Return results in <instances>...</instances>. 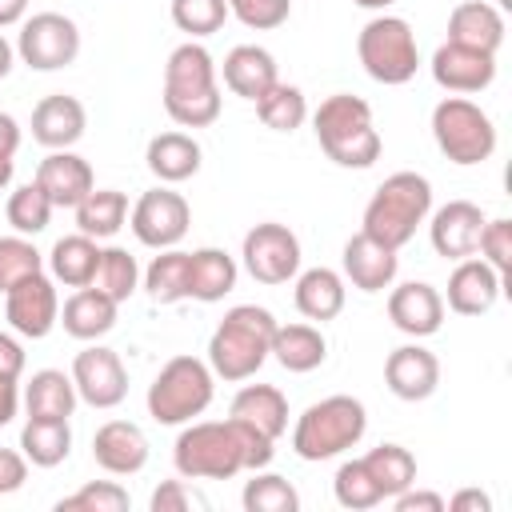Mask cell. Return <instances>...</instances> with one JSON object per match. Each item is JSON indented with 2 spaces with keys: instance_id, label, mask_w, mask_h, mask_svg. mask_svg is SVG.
<instances>
[{
  "instance_id": "74e56055",
  "label": "cell",
  "mask_w": 512,
  "mask_h": 512,
  "mask_svg": "<svg viewBox=\"0 0 512 512\" xmlns=\"http://www.w3.org/2000/svg\"><path fill=\"white\" fill-rule=\"evenodd\" d=\"M144 288H148V296H152L156 304H176V300H184V296H188V252H176V248L160 252V256L148 264V272H144Z\"/></svg>"
},
{
  "instance_id": "484cf974",
  "label": "cell",
  "mask_w": 512,
  "mask_h": 512,
  "mask_svg": "<svg viewBox=\"0 0 512 512\" xmlns=\"http://www.w3.org/2000/svg\"><path fill=\"white\" fill-rule=\"evenodd\" d=\"M60 324L68 336L76 340H96L104 332H112L116 324V300L104 296L100 288H76L68 300H64V312H60Z\"/></svg>"
},
{
  "instance_id": "680465c9",
  "label": "cell",
  "mask_w": 512,
  "mask_h": 512,
  "mask_svg": "<svg viewBox=\"0 0 512 512\" xmlns=\"http://www.w3.org/2000/svg\"><path fill=\"white\" fill-rule=\"evenodd\" d=\"M8 180H12V156L0 152V188H8Z\"/></svg>"
},
{
  "instance_id": "cb8c5ba5",
  "label": "cell",
  "mask_w": 512,
  "mask_h": 512,
  "mask_svg": "<svg viewBox=\"0 0 512 512\" xmlns=\"http://www.w3.org/2000/svg\"><path fill=\"white\" fill-rule=\"evenodd\" d=\"M276 80V60L260 44H236L224 56V84L244 100H260Z\"/></svg>"
},
{
  "instance_id": "db71d44e",
  "label": "cell",
  "mask_w": 512,
  "mask_h": 512,
  "mask_svg": "<svg viewBox=\"0 0 512 512\" xmlns=\"http://www.w3.org/2000/svg\"><path fill=\"white\" fill-rule=\"evenodd\" d=\"M16 148H20V124L8 112H0V152L4 156H16Z\"/></svg>"
},
{
  "instance_id": "603a6c76",
  "label": "cell",
  "mask_w": 512,
  "mask_h": 512,
  "mask_svg": "<svg viewBox=\"0 0 512 512\" xmlns=\"http://www.w3.org/2000/svg\"><path fill=\"white\" fill-rule=\"evenodd\" d=\"M344 276L360 288V292H380L396 280V248L372 240L368 232H356L344 244Z\"/></svg>"
},
{
  "instance_id": "ba28073f",
  "label": "cell",
  "mask_w": 512,
  "mask_h": 512,
  "mask_svg": "<svg viewBox=\"0 0 512 512\" xmlns=\"http://www.w3.org/2000/svg\"><path fill=\"white\" fill-rule=\"evenodd\" d=\"M432 136L452 164H484L496 152V128L488 112L464 96H448L432 108Z\"/></svg>"
},
{
  "instance_id": "8992f818",
  "label": "cell",
  "mask_w": 512,
  "mask_h": 512,
  "mask_svg": "<svg viewBox=\"0 0 512 512\" xmlns=\"http://www.w3.org/2000/svg\"><path fill=\"white\" fill-rule=\"evenodd\" d=\"M176 472L188 480H232L236 472H244V440L236 432L232 420H204V424H188L176 436L172 448Z\"/></svg>"
},
{
  "instance_id": "2e32d148",
  "label": "cell",
  "mask_w": 512,
  "mask_h": 512,
  "mask_svg": "<svg viewBox=\"0 0 512 512\" xmlns=\"http://www.w3.org/2000/svg\"><path fill=\"white\" fill-rule=\"evenodd\" d=\"M92 460L112 476H132L148 464V436L132 420H108L92 436Z\"/></svg>"
},
{
  "instance_id": "c3c4849f",
  "label": "cell",
  "mask_w": 512,
  "mask_h": 512,
  "mask_svg": "<svg viewBox=\"0 0 512 512\" xmlns=\"http://www.w3.org/2000/svg\"><path fill=\"white\" fill-rule=\"evenodd\" d=\"M192 504H200V500L184 488V480H164L152 492V512H188Z\"/></svg>"
},
{
  "instance_id": "4fadbf2b",
  "label": "cell",
  "mask_w": 512,
  "mask_h": 512,
  "mask_svg": "<svg viewBox=\"0 0 512 512\" xmlns=\"http://www.w3.org/2000/svg\"><path fill=\"white\" fill-rule=\"evenodd\" d=\"M72 384H76V396L92 408H116L128 392V372L120 364V356L112 348H84L76 352L72 360Z\"/></svg>"
},
{
  "instance_id": "5bb4252c",
  "label": "cell",
  "mask_w": 512,
  "mask_h": 512,
  "mask_svg": "<svg viewBox=\"0 0 512 512\" xmlns=\"http://www.w3.org/2000/svg\"><path fill=\"white\" fill-rule=\"evenodd\" d=\"M4 296H8V300H4L8 324H12L20 336H28V340H44V336L52 332V324L60 320V300H56V288H52V280H48L44 272L20 280V284L8 288Z\"/></svg>"
},
{
  "instance_id": "9f6ffc18",
  "label": "cell",
  "mask_w": 512,
  "mask_h": 512,
  "mask_svg": "<svg viewBox=\"0 0 512 512\" xmlns=\"http://www.w3.org/2000/svg\"><path fill=\"white\" fill-rule=\"evenodd\" d=\"M24 12H28V0H0V28L24 20Z\"/></svg>"
},
{
  "instance_id": "f6af8a7d",
  "label": "cell",
  "mask_w": 512,
  "mask_h": 512,
  "mask_svg": "<svg viewBox=\"0 0 512 512\" xmlns=\"http://www.w3.org/2000/svg\"><path fill=\"white\" fill-rule=\"evenodd\" d=\"M124 508H128V492L112 480H92L56 504V512H124Z\"/></svg>"
},
{
  "instance_id": "9a60e30c",
  "label": "cell",
  "mask_w": 512,
  "mask_h": 512,
  "mask_svg": "<svg viewBox=\"0 0 512 512\" xmlns=\"http://www.w3.org/2000/svg\"><path fill=\"white\" fill-rule=\"evenodd\" d=\"M432 80L448 92H480L496 80V56L448 40L432 52Z\"/></svg>"
},
{
  "instance_id": "ac0fdd59",
  "label": "cell",
  "mask_w": 512,
  "mask_h": 512,
  "mask_svg": "<svg viewBox=\"0 0 512 512\" xmlns=\"http://www.w3.org/2000/svg\"><path fill=\"white\" fill-rule=\"evenodd\" d=\"M384 380H388V392L400 400H428L440 384V360L420 344H404L388 352Z\"/></svg>"
},
{
  "instance_id": "8fae6325",
  "label": "cell",
  "mask_w": 512,
  "mask_h": 512,
  "mask_svg": "<svg viewBox=\"0 0 512 512\" xmlns=\"http://www.w3.org/2000/svg\"><path fill=\"white\" fill-rule=\"evenodd\" d=\"M244 268L260 284H288L300 268V240L284 224H256L244 236Z\"/></svg>"
},
{
  "instance_id": "d6a6232c",
  "label": "cell",
  "mask_w": 512,
  "mask_h": 512,
  "mask_svg": "<svg viewBox=\"0 0 512 512\" xmlns=\"http://www.w3.org/2000/svg\"><path fill=\"white\" fill-rule=\"evenodd\" d=\"M296 308L308 320H332L344 308V280L332 268H308L296 280Z\"/></svg>"
},
{
  "instance_id": "5b68a950",
  "label": "cell",
  "mask_w": 512,
  "mask_h": 512,
  "mask_svg": "<svg viewBox=\"0 0 512 512\" xmlns=\"http://www.w3.org/2000/svg\"><path fill=\"white\" fill-rule=\"evenodd\" d=\"M364 428H368V412L356 396H328L304 408L292 432V448L300 460H332L352 444H360Z\"/></svg>"
},
{
  "instance_id": "3957f363",
  "label": "cell",
  "mask_w": 512,
  "mask_h": 512,
  "mask_svg": "<svg viewBox=\"0 0 512 512\" xmlns=\"http://www.w3.org/2000/svg\"><path fill=\"white\" fill-rule=\"evenodd\" d=\"M316 140L340 168H368L380 160V132L372 128V108L360 96L336 92L312 116Z\"/></svg>"
},
{
  "instance_id": "4316f807",
  "label": "cell",
  "mask_w": 512,
  "mask_h": 512,
  "mask_svg": "<svg viewBox=\"0 0 512 512\" xmlns=\"http://www.w3.org/2000/svg\"><path fill=\"white\" fill-rule=\"evenodd\" d=\"M144 160H148V172L156 180L180 184V180L200 172V144L192 136H184V132H160V136L148 140Z\"/></svg>"
},
{
  "instance_id": "f35d334b",
  "label": "cell",
  "mask_w": 512,
  "mask_h": 512,
  "mask_svg": "<svg viewBox=\"0 0 512 512\" xmlns=\"http://www.w3.org/2000/svg\"><path fill=\"white\" fill-rule=\"evenodd\" d=\"M136 280H140V268H136V256L132 252H124V248H100L92 288H100L104 296H112L120 304V300H128L136 292Z\"/></svg>"
},
{
  "instance_id": "e0dca14e",
  "label": "cell",
  "mask_w": 512,
  "mask_h": 512,
  "mask_svg": "<svg viewBox=\"0 0 512 512\" xmlns=\"http://www.w3.org/2000/svg\"><path fill=\"white\" fill-rule=\"evenodd\" d=\"M36 184L44 188V196L52 200V208H76V204L96 188L88 160L76 156V152H68V148H56L52 156L40 160Z\"/></svg>"
},
{
  "instance_id": "83f0119b",
  "label": "cell",
  "mask_w": 512,
  "mask_h": 512,
  "mask_svg": "<svg viewBox=\"0 0 512 512\" xmlns=\"http://www.w3.org/2000/svg\"><path fill=\"white\" fill-rule=\"evenodd\" d=\"M236 288V260L224 248H196L188 252V296L216 304Z\"/></svg>"
},
{
  "instance_id": "6f0895ef",
  "label": "cell",
  "mask_w": 512,
  "mask_h": 512,
  "mask_svg": "<svg viewBox=\"0 0 512 512\" xmlns=\"http://www.w3.org/2000/svg\"><path fill=\"white\" fill-rule=\"evenodd\" d=\"M8 72H12V44L0 36V80H4Z\"/></svg>"
},
{
  "instance_id": "ee69618b",
  "label": "cell",
  "mask_w": 512,
  "mask_h": 512,
  "mask_svg": "<svg viewBox=\"0 0 512 512\" xmlns=\"http://www.w3.org/2000/svg\"><path fill=\"white\" fill-rule=\"evenodd\" d=\"M244 508L248 512H296L300 496L284 476H256L244 484Z\"/></svg>"
},
{
  "instance_id": "277c9868",
  "label": "cell",
  "mask_w": 512,
  "mask_h": 512,
  "mask_svg": "<svg viewBox=\"0 0 512 512\" xmlns=\"http://www.w3.org/2000/svg\"><path fill=\"white\" fill-rule=\"evenodd\" d=\"M428 208H432V184L420 172H396L368 200L360 232H368L372 240H380L388 248H404L416 236V228L424 224Z\"/></svg>"
},
{
  "instance_id": "d4e9b609",
  "label": "cell",
  "mask_w": 512,
  "mask_h": 512,
  "mask_svg": "<svg viewBox=\"0 0 512 512\" xmlns=\"http://www.w3.org/2000/svg\"><path fill=\"white\" fill-rule=\"evenodd\" d=\"M448 40L496 56V48L504 44V16L492 4H484V0L456 4L452 16H448Z\"/></svg>"
},
{
  "instance_id": "6da1fadb",
  "label": "cell",
  "mask_w": 512,
  "mask_h": 512,
  "mask_svg": "<svg viewBox=\"0 0 512 512\" xmlns=\"http://www.w3.org/2000/svg\"><path fill=\"white\" fill-rule=\"evenodd\" d=\"M164 112L180 128H208L220 116L216 64L204 44H180L164 64Z\"/></svg>"
},
{
  "instance_id": "f546056e",
  "label": "cell",
  "mask_w": 512,
  "mask_h": 512,
  "mask_svg": "<svg viewBox=\"0 0 512 512\" xmlns=\"http://www.w3.org/2000/svg\"><path fill=\"white\" fill-rule=\"evenodd\" d=\"M268 356H276L280 368H288V372H312L324 364L328 344L312 324H276Z\"/></svg>"
},
{
  "instance_id": "b9f144b4",
  "label": "cell",
  "mask_w": 512,
  "mask_h": 512,
  "mask_svg": "<svg viewBox=\"0 0 512 512\" xmlns=\"http://www.w3.org/2000/svg\"><path fill=\"white\" fill-rule=\"evenodd\" d=\"M332 488H336V500H340L344 508H352V512H360V508H376V504L384 500L380 488H376V480L368 476L364 460H348V464H340Z\"/></svg>"
},
{
  "instance_id": "7a4b0ae2",
  "label": "cell",
  "mask_w": 512,
  "mask_h": 512,
  "mask_svg": "<svg viewBox=\"0 0 512 512\" xmlns=\"http://www.w3.org/2000/svg\"><path fill=\"white\" fill-rule=\"evenodd\" d=\"M272 332H276V320L268 308L236 304L232 312H224V320L208 340V368L224 380L256 376L272 352Z\"/></svg>"
},
{
  "instance_id": "681fc988",
  "label": "cell",
  "mask_w": 512,
  "mask_h": 512,
  "mask_svg": "<svg viewBox=\"0 0 512 512\" xmlns=\"http://www.w3.org/2000/svg\"><path fill=\"white\" fill-rule=\"evenodd\" d=\"M24 480H28V460L12 448H0V496L16 492Z\"/></svg>"
},
{
  "instance_id": "4dcf8cb0",
  "label": "cell",
  "mask_w": 512,
  "mask_h": 512,
  "mask_svg": "<svg viewBox=\"0 0 512 512\" xmlns=\"http://www.w3.org/2000/svg\"><path fill=\"white\" fill-rule=\"evenodd\" d=\"M24 404H28V416H40V420H68L72 408H76V384L72 376L56 372V368H44L28 380V392H24Z\"/></svg>"
},
{
  "instance_id": "ffe728a7",
  "label": "cell",
  "mask_w": 512,
  "mask_h": 512,
  "mask_svg": "<svg viewBox=\"0 0 512 512\" xmlns=\"http://www.w3.org/2000/svg\"><path fill=\"white\" fill-rule=\"evenodd\" d=\"M504 288V276L488 264V260H460L448 276V308L460 312V316H480L496 304Z\"/></svg>"
},
{
  "instance_id": "d6986e66",
  "label": "cell",
  "mask_w": 512,
  "mask_h": 512,
  "mask_svg": "<svg viewBox=\"0 0 512 512\" xmlns=\"http://www.w3.org/2000/svg\"><path fill=\"white\" fill-rule=\"evenodd\" d=\"M432 248L444 260H464L476 252L480 228H484V212L472 200H448L436 216H432Z\"/></svg>"
},
{
  "instance_id": "11a10c76",
  "label": "cell",
  "mask_w": 512,
  "mask_h": 512,
  "mask_svg": "<svg viewBox=\"0 0 512 512\" xmlns=\"http://www.w3.org/2000/svg\"><path fill=\"white\" fill-rule=\"evenodd\" d=\"M16 404H20V396H16V380H4V376H0V428L16 416Z\"/></svg>"
},
{
  "instance_id": "8d00e7d4",
  "label": "cell",
  "mask_w": 512,
  "mask_h": 512,
  "mask_svg": "<svg viewBox=\"0 0 512 512\" xmlns=\"http://www.w3.org/2000/svg\"><path fill=\"white\" fill-rule=\"evenodd\" d=\"M256 116L264 120V128L272 132H296L308 116V104H304V92L296 84H272L260 100H256Z\"/></svg>"
},
{
  "instance_id": "816d5d0a",
  "label": "cell",
  "mask_w": 512,
  "mask_h": 512,
  "mask_svg": "<svg viewBox=\"0 0 512 512\" xmlns=\"http://www.w3.org/2000/svg\"><path fill=\"white\" fill-rule=\"evenodd\" d=\"M20 372H24V348L8 332H0V376L4 380H16Z\"/></svg>"
},
{
  "instance_id": "f1b7e54d",
  "label": "cell",
  "mask_w": 512,
  "mask_h": 512,
  "mask_svg": "<svg viewBox=\"0 0 512 512\" xmlns=\"http://www.w3.org/2000/svg\"><path fill=\"white\" fill-rule=\"evenodd\" d=\"M232 420H244V424H252L256 432H264V436L276 440V436L288 428V400H284V392L272 388V384H248V388H240L236 400H232Z\"/></svg>"
},
{
  "instance_id": "d590c367",
  "label": "cell",
  "mask_w": 512,
  "mask_h": 512,
  "mask_svg": "<svg viewBox=\"0 0 512 512\" xmlns=\"http://www.w3.org/2000/svg\"><path fill=\"white\" fill-rule=\"evenodd\" d=\"M364 468H368V476L376 480V488H380L384 500H388V496H400L404 488L416 484V456H412L408 448H400V444H380V448H372V452L364 456Z\"/></svg>"
},
{
  "instance_id": "1f68e13d",
  "label": "cell",
  "mask_w": 512,
  "mask_h": 512,
  "mask_svg": "<svg viewBox=\"0 0 512 512\" xmlns=\"http://www.w3.org/2000/svg\"><path fill=\"white\" fill-rule=\"evenodd\" d=\"M96 260H100V248H96V240L84 236V232L56 240V244H52V256H48L52 276H56L60 284H68V288H88L92 276H96Z\"/></svg>"
},
{
  "instance_id": "836d02e7",
  "label": "cell",
  "mask_w": 512,
  "mask_h": 512,
  "mask_svg": "<svg viewBox=\"0 0 512 512\" xmlns=\"http://www.w3.org/2000/svg\"><path fill=\"white\" fill-rule=\"evenodd\" d=\"M20 448H24V460H32L36 468H56L72 452V428H68V420L28 416V424L20 432Z\"/></svg>"
},
{
  "instance_id": "e575fe53",
  "label": "cell",
  "mask_w": 512,
  "mask_h": 512,
  "mask_svg": "<svg viewBox=\"0 0 512 512\" xmlns=\"http://www.w3.org/2000/svg\"><path fill=\"white\" fill-rule=\"evenodd\" d=\"M124 216H128V200L124 192L116 188H92L80 204H76V224L84 236L92 240H104V236H116L124 228Z\"/></svg>"
},
{
  "instance_id": "91938a15",
  "label": "cell",
  "mask_w": 512,
  "mask_h": 512,
  "mask_svg": "<svg viewBox=\"0 0 512 512\" xmlns=\"http://www.w3.org/2000/svg\"><path fill=\"white\" fill-rule=\"evenodd\" d=\"M352 4H360V8H372V12H376V8H388L392 0H352Z\"/></svg>"
},
{
  "instance_id": "f5cc1de1",
  "label": "cell",
  "mask_w": 512,
  "mask_h": 512,
  "mask_svg": "<svg viewBox=\"0 0 512 512\" xmlns=\"http://www.w3.org/2000/svg\"><path fill=\"white\" fill-rule=\"evenodd\" d=\"M444 508H452V512H492V500H488L480 488H464V492H456Z\"/></svg>"
},
{
  "instance_id": "60d3db41",
  "label": "cell",
  "mask_w": 512,
  "mask_h": 512,
  "mask_svg": "<svg viewBox=\"0 0 512 512\" xmlns=\"http://www.w3.org/2000/svg\"><path fill=\"white\" fill-rule=\"evenodd\" d=\"M44 268V256L24 236H0V292L16 288L20 280L36 276Z\"/></svg>"
},
{
  "instance_id": "9c48e42d",
  "label": "cell",
  "mask_w": 512,
  "mask_h": 512,
  "mask_svg": "<svg viewBox=\"0 0 512 512\" xmlns=\"http://www.w3.org/2000/svg\"><path fill=\"white\" fill-rule=\"evenodd\" d=\"M360 64L376 84H404L416 76L420 52H416V36L408 28V20L400 16H376L360 28L356 40Z\"/></svg>"
},
{
  "instance_id": "44dd1931",
  "label": "cell",
  "mask_w": 512,
  "mask_h": 512,
  "mask_svg": "<svg viewBox=\"0 0 512 512\" xmlns=\"http://www.w3.org/2000/svg\"><path fill=\"white\" fill-rule=\"evenodd\" d=\"M388 320L400 328V332H408V336H432V332H440V324H444V296L432 288V284H420V280H412V284H400L392 296H388Z\"/></svg>"
},
{
  "instance_id": "7bdbcfd3",
  "label": "cell",
  "mask_w": 512,
  "mask_h": 512,
  "mask_svg": "<svg viewBox=\"0 0 512 512\" xmlns=\"http://www.w3.org/2000/svg\"><path fill=\"white\" fill-rule=\"evenodd\" d=\"M228 20V4L224 0H172V24L180 32L196 36H212L220 32Z\"/></svg>"
},
{
  "instance_id": "f907efd6",
  "label": "cell",
  "mask_w": 512,
  "mask_h": 512,
  "mask_svg": "<svg viewBox=\"0 0 512 512\" xmlns=\"http://www.w3.org/2000/svg\"><path fill=\"white\" fill-rule=\"evenodd\" d=\"M392 500H396V512H444V496H436V492H412V488H404Z\"/></svg>"
},
{
  "instance_id": "30bf717a",
  "label": "cell",
  "mask_w": 512,
  "mask_h": 512,
  "mask_svg": "<svg viewBox=\"0 0 512 512\" xmlns=\"http://www.w3.org/2000/svg\"><path fill=\"white\" fill-rule=\"evenodd\" d=\"M20 60L36 72H56L68 68L80 56V28L60 16V12H36L24 28H20V44H16Z\"/></svg>"
},
{
  "instance_id": "7402d4cb",
  "label": "cell",
  "mask_w": 512,
  "mask_h": 512,
  "mask_svg": "<svg viewBox=\"0 0 512 512\" xmlns=\"http://www.w3.org/2000/svg\"><path fill=\"white\" fill-rule=\"evenodd\" d=\"M84 136V104L76 96H44L32 108V140L44 148H72Z\"/></svg>"
},
{
  "instance_id": "ab89813d",
  "label": "cell",
  "mask_w": 512,
  "mask_h": 512,
  "mask_svg": "<svg viewBox=\"0 0 512 512\" xmlns=\"http://www.w3.org/2000/svg\"><path fill=\"white\" fill-rule=\"evenodd\" d=\"M48 220H52V200L44 196V188H40L36 180L24 184V188H16V192L8 196V224H12L20 236L44 232Z\"/></svg>"
},
{
  "instance_id": "7dc6e473",
  "label": "cell",
  "mask_w": 512,
  "mask_h": 512,
  "mask_svg": "<svg viewBox=\"0 0 512 512\" xmlns=\"http://www.w3.org/2000/svg\"><path fill=\"white\" fill-rule=\"evenodd\" d=\"M476 248L484 252V260L504 276L512 268V220H484Z\"/></svg>"
},
{
  "instance_id": "7c38bea8",
  "label": "cell",
  "mask_w": 512,
  "mask_h": 512,
  "mask_svg": "<svg viewBox=\"0 0 512 512\" xmlns=\"http://www.w3.org/2000/svg\"><path fill=\"white\" fill-rule=\"evenodd\" d=\"M192 224V208L180 192H168V188H152L136 200L132 208V232L140 244L148 248H172L184 240Z\"/></svg>"
},
{
  "instance_id": "bcb514c9",
  "label": "cell",
  "mask_w": 512,
  "mask_h": 512,
  "mask_svg": "<svg viewBox=\"0 0 512 512\" xmlns=\"http://www.w3.org/2000/svg\"><path fill=\"white\" fill-rule=\"evenodd\" d=\"M224 4L244 28H256V32L280 28L292 12V0H224Z\"/></svg>"
},
{
  "instance_id": "52a82bcc",
  "label": "cell",
  "mask_w": 512,
  "mask_h": 512,
  "mask_svg": "<svg viewBox=\"0 0 512 512\" xmlns=\"http://www.w3.org/2000/svg\"><path fill=\"white\" fill-rule=\"evenodd\" d=\"M212 404V368L196 356H172L148 384V416L156 424H188Z\"/></svg>"
}]
</instances>
